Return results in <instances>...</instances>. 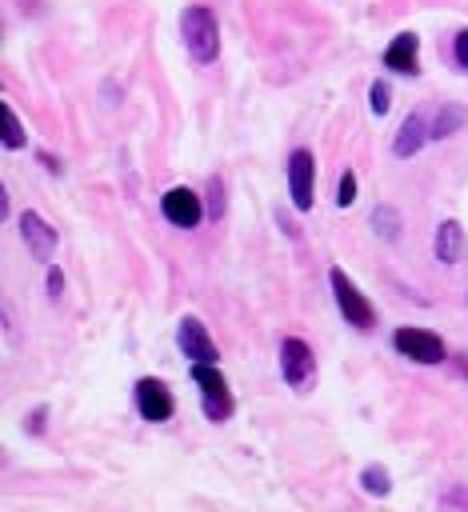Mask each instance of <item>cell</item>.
Listing matches in <instances>:
<instances>
[{
  "instance_id": "6da1fadb",
  "label": "cell",
  "mask_w": 468,
  "mask_h": 512,
  "mask_svg": "<svg viewBox=\"0 0 468 512\" xmlns=\"http://www.w3.org/2000/svg\"><path fill=\"white\" fill-rule=\"evenodd\" d=\"M180 32H184V44H188L192 60H200V64L216 60V52H220V24H216V12L208 4H188L184 16H180Z\"/></svg>"
},
{
  "instance_id": "7a4b0ae2",
  "label": "cell",
  "mask_w": 468,
  "mask_h": 512,
  "mask_svg": "<svg viewBox=\"0 0 468 512\" xmlns=\"http://www.w3.org/2000/svg\"><path fill=\"white\" fill-rule=\"evenodd\" d=\"M328 280H332V296H336V308H340V316L352 324V328H372V320H376V308H372V300L344 276V268H332L328 272Z\"/></svg>"
},
{
  "instance_id": "3957f363",
  "label": "cell",
  "mask_w": 468,
  "mask_h": 512,
  "mask_svg": "<svg viewBox=\"0 0 468 512\" xmlns=\"http://www.w3.org/2000/svg\"><path fill=\"white\" fill-rule=\"evenodd\" d=\"M192 380L200 384V396H204V416L208 420H228L232 416V392H228V380L216 364H192Z\"/></svg>"
},
{
  "instance_id": "277c9868",
  "label": "cell",
  "mask_w": 468,
  "mask_h": 512,
  "mask_svg": "<svg viewBox=\"0 0 468 512\" xmlns=\"http://www.w3.org/2000/svg\"><path fill=\"white\" fill-rule=\"evenodd\" d=\"M392 344L400 356L416 360V364H440L444 360V340L428 328H396L392 332Z\"/></svg>"
},
{
  "instance_id": "5b68a950",
  "label": "cell",
  "mask_w": 468,
  "mask_h": 512,
  "mask_svg": "<svg viewBox=\"0 0 468 512\" xmlns=\"http://www.w3.org/2000/svg\"><path fill=\"white\" fill-rule=\"evenodd\" d=\"M312 188H316V160L308 148H296L288 156V196H292L296 212L312 208Z\"/></svg>"
},
{
  "instance_id": "8992f818",
  "label": "cell",
  "mask_w": 468,
  "mask_h": 512,
  "mask_svg": "<svg viewBox=\"0 0 468 512\" xmlns=\"http://www.w3.org/2000/svg\"><path fill=\"white\" fill-rule=\"evenodd\" d=\"M280 372L292 388H304L316 372V360H312V348L300 340V336H284L280 340Z\"/></svg>"
},
{
  "instance_id": "52a82bcc",
  "label": "cell",
  "mask_w": 468,
  "mask_h": 512,
  "mask_svg": "<svg viewBox=\"0 0 468 512\" xmlns=\"http://www.w3.org/2000/svg\"><path fill=\"white\" fill-rule=\"evenodd\" d=\"M136 412L144 420H152V424H164L176 412V400L164 388V380H152V376H140L136 380Z\"/></svg>"
},
{
  "instance_id": "ba28073f",
  "label": "cell",
  "mask_w": 468,
  "mask_h": 512,
  "mask_svg": "<svg viewBox=\"0 0 468 512\" xmlns=\"http://www.w3.org/2000/svg\"><path fill=\"white\" fill-rule=\"evenodd\" d=\"M160 212H164V220L168 224H176V228H196L200 224V216H204V208H200V196L192 192V188H168L164 196H160Z\"/></svg>"
},
{
  "instance_id": "9c48e42d",
  "label": "cell",
  "mask_w": 468,
  "mask_h": 512,
  "mask_svg": "<svg viewBox=\"0 0 468 512\" xmlns=\"http://www.w3.org/2000/svg\"><path fill=\"white\" fill-rule=\"evenodd\" d=\"M176 340H180V352H184L192 364H216V344H212L208 328H204L196 316H184V320H180Z\"/></svg>"
},
{
  "instance_id": "30bf717a",
  "label": "cell",
  "mask_w": 468,
  "mask_h": 512,
  "mask_svg": "<svg viewBox=\"0 0 468 512\" xmlns=\"http://www.w3.org/2000/svg\"><path fill=\"white\" fill-rule=\"evenodd\" d=\"M20 236H24V244H28V252H32L36 260H48L52 248H56V228H52L40 212H24V216H20Z\"/></svg>"
},
{
  "instance_id": "8fae6325",
  "label": "cell",
  "mask_w": 468,
  "mask_h": 512,
  "mask_svg": "<svg viewBox=\"0 0 468 512\" xmlns=\"http://www.w3.org/2000/svg\"><path fill=\"white\" fill-rule=\"evenodd\" d=\"M384 64H388L392 72L416 76V72H420V36H416V32H400V36L384 48Z\"/></svg>"
},
{
  "instance_id": "7c38bea8",
  "label": "cell",
  "mask_w": 468,
  "mask_h": 512,
  "mask_svg": "<svg viewBox=\"0 0 468 512\" xmlns=\"http://www.w3.org/2000/svg\"><path fill=\"white\" fill-rule=\"evenodd\" d=\"M428 140H432V120H428L424 112H408V120H404L400 132H396L392 152H396V156H412V152H420Z\"/></svg>"
},
{
  "instance_id": "4fadbf2b",
  "label": "cell",
  "mask_w": 468,
  "mask_h": 512,
  "mask_svg": "<svg viewBox=\"0 0 468 512\" xmlns=\"http://www.w3.org/2000/svg\"><path fill=\"white\" fill-rule=\"evenodd\" d=\"M464 228L456 224V220H444L440 228H436V236H432V252H436V260L440 264H456L460 256H464Z\"/></svg>"
},
{
  "instance_id": "5bb4252c",
  "label": "cell",
  "mask_w": 468,
  "mask_h": 512,
  "mask_svg": "<svg viewBox=\"0 0 468 512\" xmlns=\"http://www.w3.org/2000/svg\"><path fill=\"white\" fill-rule=\"evenodd\" d=\"M468 120V112L460 108V104H440V112L432 116V140H444V136H452L460 124Z\"/></svg>"
},
{
  "instance_id": "9a60e30c",
  "label": "cell",
  "mask_w": 468,
  "mask_h": 512,
  "mask_svg": "<svg viewBox=\"0 0 468 512\" xmlns=\"http://www.w3.org/2000/svg\"><path fill=\"white\" fill-rule=\"evenodd\" d=\"M360 484H364L368 496H388V492H392V476H388V468H380V464H368V468L360 472Z\"/></svg>"
},
{
  "instance_id": "2e32d148",
  "label": "cell",
  "mask_w": 468,
  "mask_h": 512,
  "mask_svg": "<svg viewBox=\"0 0 468 512\" xmlns=\"http://www.w3.org/2000/svg\"><path fill=\"white\" fill-rule=\"evenodd\" d=\"M0 116H4V148H20L24 144V128L12 112V104H0Z\"/></svg>"
},
{
  "instance_id": "e0dca14e",
  "label": "cell",
  "mask_w": 468,
  "mask_h": 512,
  "mask_svg": "<svg viewBox=\"0 0 468 512\" xmlns=\"http://www.w3.org/2000/svg\"><path fill=\"white\" fill-rule=\"evenodd\" d=\"M372 224L380 228V236H384V240H392V236H396V228H400V216H396V208L380 204V208L372 212Z\"/></svg>"
},
{
  "instance_id": "ac0fdd59",
  "label": "cell",
  "mask_w": 468,
  "mask_h": 512,
  "mask_svg": "<svg viewBox=\"0 0 468 512\" xmlns=\"http://www.w3.org/2000/svg\"><path fill=\"white\" fill-rule=\"evenodd\" d=\"M368 104H372V112H376V116H384V112H388V104H392V100H388V84H384V80H376V84L368 88Z\"/></svg>"
},
{
  "instance_id": "d6986e66",
  "label": "cell",
  "mask_w": 468,
  "mask_h": 512,
  "mask_svg": "<svg viewBox=\"0 0 468 512\" xmlns=\"http://www.w3.org/2000/svg\"><path fill=\"white\" fill-rule=\"evenodd\" d=\"M352 200H356V172H344V176H340V184H336V204H340V208H348Z\"/></svg>"
},
{
  "instance_id": "ffe728a7",
  "label": "cell",
  "mask_w": 468,
  "mask_h": 512,
  "mask_svg": "<svg viewBox=\"0 0 468 512\" xmlns=\"http://www.w3.org/2000/svg\"><path fill=\"white\" fill-rule=\"evenodd\" d=\"M440 504H444L448 512H468V488H460V484H456L452 492H444V496H440Z\"/></svg>"
},
{
  "instance_id": "44dd1931",
  "label": "cell",
  "mask_w": 468,
  "mask_h": 512,
  "mask_svg": "<svg viewBox=\"0 0 468 512\" xmlns=\"http://www.w3.org/2000/svg\"><path fill=\"white\" fill-rule=\"evenodd\" d=\"M452 56H456V64H460V68H468V28L456 36V44H452Z\"/></svg>"
},
{
  "instance_id": "7402d4cb",
  "label": "cell",
  "mask_w": 468,
  "mask_h": 512,
  "mask_svg": "<svg viewBox=\"0 0 468 512\" xmlns=\"http://www.w3.org/2000/svg\"><path fill=\"white\" fill-rule=\"evenodd\" d=\"M208 192H212V212H224V200H220V192H224V188H220V180H216V176L208 180Z\"/></svg>"
},
{
  "instance_id": "603a6c76",
  "label": "cell",
  "mask_w": 468,
  "mask_h": 512,
  "mask_svg": "<svg viewBox=\"0 0 468 512\" xmlns=\"http://www.w3.org/2000/svg\"><path fill=\"white\" fill-rule=\"evenodd\" d=\"M60 288H64V276H60V268H48V292H52V296H60Z\"/></svg>"
}]
</instances>
